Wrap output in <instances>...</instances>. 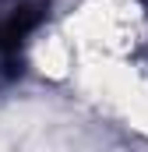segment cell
Returning <instances> with one entry per match:
<instances>
[{
	"instance_id": "6da1fadb",
	"label": "cell",
	"mask_w": 148,
	"mask_h": 152,
	"mask_svg": "<svg viewBox=\"0 0 148 152\" xmlns=\"http://www.w3.org/2000/svg\"><path fill=\"white\" fill-rule=\"evenodd\" d=\"M49 0H0V81L21 71V50L46 18Z\"/></svg>"
}]
</instances>
